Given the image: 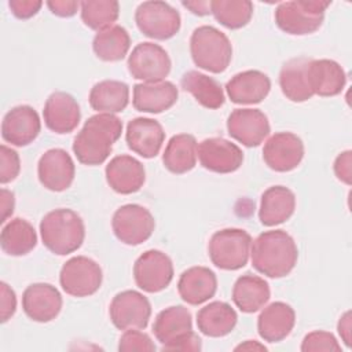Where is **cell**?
<instances>
[{"label":"cell","instance_id":"obj_1","mask_svg":"<svg viewBox=\"0 0 352 352\" xmlns=\"http://www.w3.org/2000/svg\"><path fill=\"white\" fill-rule=\"evenodd\" d=\"M122 132L121 120L111 113H98L89 117L73 142L77 160L89 166L103 164L120 139Z\"/></svg>","mask_w":352,"mask_h":352},{"label":"cell","instance_id":"obj_2","mask_svg":"<svg viewBox=\"0 0 352 352\" xmlns=\"http://www.w3.org/2000/svg\"><path fill=\"white\" fill-rule=\"evenodd\" d=\"M252 265L268 278H283L297 264L298 250L292 235L283 230L261 232L250 248Z\"/></svg>","mask_w":352,"mask_h":352},{"label":"cell","instance_id":"obj_3","mask_svg":"<svg viewBox=\"0 0 352 352\" xmlns=\"http://www.w3.org/2000/svg\"><path fill=\"white\" fill-rule=\"evenodd\" d=\"M40 235L44 246L58 256L76 252L84 242L85 226L80 214L72 209H55L40 221Z\"/></svg>","mask_w":352,"mask_h":352},{"label":"cell","instance_id":"obj_4","mask_svg":"<svg viewBox=\"0 0 352 352\" xmlns=\"http://www.w3.org/2000/svg\"><path fill=\"white\" fill-rule=\"evenodd\" d=\"M190 52L194 63L206 72L223 73L232 58L230 38L219 29L204 25L197 28L190 38Z\"/></svg>","mask_w":352,"mask_h":352},{"label":"cell","instance_id":"obj_5","mask_svg":"<svg viewBox=\"0 0 352 352\" xmlns=\"http://www.w3.org/2000/svg\"><path fill=\"white\" fill-rule=\"evenodd\" d=\"M330 4L331 1L320 0L285 1L275 8V22L287 34H311L322 26L324 12Z\"/></svg>","mask_w":352,"mask_h":352},{"label":"cell","instance_id":"obj_6","mask_svg":"<svg viewBox=\"0 0 352 352\" xmlns=\"http://www.w3.org/2000/svg\"><path fill=\"white\" fill-rule=\"evenodd\" d=\"M250 248L252 236L249 232L241 228H224L210 236L208 253L217 268L235 271L248 264Z\"/></svg>","mask_w":352,"mask_h":352},{"label":"cell","instance_id":"obj_7","mask_svg":"<svg viewBox=\"0 0 352 352\" xmlns=\"http://www.w3.org/2000/svg\"><path fill=\"white\" fill-rule=\"evenodd\" d=\"M138 29L154 40H168L173 37L182 25L179 11L165 1H143L135 12Z\"/></svg>","mask_w":352,"mask_h":352},{"label":"cell","instance_id":"obj_8","mask_svg":"<svg viewBox=\"0 0 352 352\" xmlns=\"http://www.w3.org/2000/svg\"><path fill=\"white\" fill-rule=\"evenodd\" d=\"M103 274L100 265L87 257L69 258L60 268L59 283L63 292L73 297H88L95 294L102 285Z\"/></svg>","mask_w":352,"mask_h":352},{"label":"cell","instance_id":"obj_9","mask_svg":"<svg viewBox=\"0 0 352 352\" xmlns=\"http://www.w3.org/2000/svg\"><path fill=\"white\" fill-rule=\"evenodd\" d=\"M155 227V220L148 209L138 204L120 206L111 219V228L118 241L136 246L146 242Z\"/></svg>","mask_w":352,"mask_h":352},{"label":"cell","instance_id":"obj_10","mask_svg":"<svg viewBox=\"0 0 352 352\" xmlns=\"http://www.w3.org/2000/svg\"><path fill=\"white\" fill-rule=\"evenodd\" d=\"M136 286L146 293H158L173 279V264L168 254L150 249L142 253L133 264Z\"/></svg>","mask_w":352,"mask_h":352},{"label":"cell","instance_id":"obj_11","mask_svg":"<svg viewBox=\"0 0 352 352\" xmlns=\"http://www.w3.org/2000/svg\"><path fill=\"white\" fill-rule=\"evenodd\" d=\"M170 58L158 44L139 43L128 56V70L133 78L144 82L164 81L170 72Z\"/></svg>","mask_w":352,"mask_h":352},{"label":"cell","instance_id":"obj_12","mask_svg":"<svg viewBox=\"0 0 352 352\" xmlns=\"http://www.w3.org/2000/svg\"><path fill=\"white\" fill-rule=\"evenodd\" d=\"M109 314L113 324L120 330L144 329L151 316V304L136 290H124L110 302Z\"/></svg>","mask_w":352,"mask_h":352},{"label":"cell","instance_id":"obj_13","mask_svg":"<svg viewBox=\"0 0 352 352\" xmlns=\"http://www.w3.org/2000/svg\"><path fill=\"white\" fill-rule=\"evenodd\" d=\"M264 162L275 172H290L304 158V143L292 132L274 133L263 147Z\"/></svg>","mask_w":352,"mask_h":352},{"label":"cell","instance_id":"obj_14","mask_svg":"<svg viewBox=\"0 0 352 352\" xmlns=\"http://www.w3.org/2000/svg\"><path fill=\"white\" fill-rule=\"evenodd\" d=\"M37 175L40 183L47 190L60 192L72 186L76 166L66 150L50 148L38 160Z\"/></svg>","mask_w":352,"mask_h":352},{"label":"cell","instance_id":"obj_15","mask_svg":"<svg viewBox=\"0 0 352 352\" xmlns=\"http://www.w3.org/2000/svg\"><path fill=\"white\" fill-rule=\"evenodd\" d=\"M228 135L246 147H257L270 135V121L258 109H235L227 120Z\"/></svg>","mask_w":352,"mask_h":352},{"label":"cell","instance_id":"obj_16","mask_svg":"<svg viewBox=\"0 0 352 352\" xmlns=\"http://www.w3.org/2000/svg\"><path fill=\"white\" fill-rule=\"evenodd\" d=\"M201 165L214 173H231L243 162L242 150L232 142L223 138H209L198 144Z\"/></svg>","mask_w":352,"mask_h":352},{"label":"cell","instance_id":"obj_17","mask_svg":"<svg viewBox=\"0 0 352 352\" xmlns=\"http://www.w3.org/2000/svg\"><path fill=\"white\" fill-rule=\"evenodd\" d=\"M41 121L37 111L28 104L12 107L3 118L1 136L16 147L30 144L40 133Z\"/></svg>","mask_w":352,"mask_h":352},{"label":"cell","instance_id":"obj_18","mask_svg":"<svg viewBox=\"0 0 352 352\" xmlns=\"http://www.w3.org/2000/svg\"><path fill=\"white\" fill-rule=\"evenodd\" d=\"M23 312L34 322L47 323L55 319L62 309V296L50 283H32L22 294Z\"/></svg>","mask_w":352,"mask_h":352},{"label":"cell","instance_id":"obj_19","mask_svg":"<svg viewBox=\"0 0 352 352\" xmlns=\"http://www.w3.org/2000/svg\"><path fill=\"white\" fill-rule=\"evenodd\" d=\"M125 140L128 147L143 158H154L165 140L162 125L147 117H138L128 122Z\"/></svg>","mask_w":352,"mask_h":352},{"label":"cell","instance_id":"obj_20","mask_svg":"<svg viewBox=\"0 0 352 352\" xmlns=\"http://www.w3.org/2000/svg\"><path fill=\"white\" fill-rule=\"evenodd\" d=\"M107 184L118 194H133L139 191L146 180L143 164L126 154L117 155L106 165Z\"/></svg>","mask_w":352,"mask_h":352},{"label":"cell","instance_id":"obj_21","mask_svg":"<svg viewBox=\"0 0 352 352\" xmlns=\"http://www.w3.org/2000/svg\"><path fill=\"white\" fill-rule=\"evenodd\" d=\"M43 117L47 128L55 133H69L80 124L81 113L77 100L66 92L51 94L44 104Z\"/></svg>","mask_w":352,"mask_h":352},{"label":"cell","instance_id":"obj_22","mask_svg":"<svg viewBox=\"0 0 352 352\" xmlns=\"http://www.w3.org/2000/svg\"><path fill=\"white\" fill-rule=\"evenodd\" d=\"M271 89L270 77L260 70H245L226 84V91L232 103L254 104L267 98Z\"/></svg>","mask_w":352,"mask_h":352},{"label":"cell","instance_id":"obj_23","mask_svg":"<svg viewBox=\"0 0 352 352\" xmlns=\"http://www.w3.org/2000/svg\"><path fill=\"white\" fill-rule=\"evenodd\" d=\"M179 91L170 81L140 82L133 87L132 104L138 111L158 114L177 102Z\"/></svg>","mask_w":352,"mask_h":352},{"label":"cell","instance_id":"obj_24","mask_svg":"<svg viewBox=\"0 0 352 352\" xmlns=\"http://www.w3.org/2000/svg\"><path fill=\"white\" fill-rule=\"evenodd\" d=\"M217 290L216 274L208 267L195 265L179 278L177 292L182 300L190 305H199L214 296Z\"/></svg>","mask_w":352,"mask_h":352},{"label":"cell","instance_id":"obj_25","mask_svg":"<svg viewBox=\"0 0 352 352\" xmlns=\"http://www.w3.org/2000/svg\"><path fill=\"white\" fill-rule=\"evenodd\" d=\"M294 324L296 312L283 301H275L267 305L257 319L258 336L267 342L285 340L292 333Z\"/></svg>","mask_w":352,"mask_h":352},{"label":"cell","instance_id":"obj_26","mask_svg":"<svg viewBox=\"0 0 352 352\" xmlns=\"http://www.w3.org/2000/svg\"><path fill=\"white\" fill-rule=\"evenodd\" d=\"M307 74L312 94L319 96H336L346 84L344 69L331 59H311Z\"/></svg>","mask_w":352,"mask_h":352},{"label":"cell","instance_id":"obj_27","mask_svg":"<svg viewBox=\"0 0 352 352\" xmlns=\"http://www.w3.org/2000/svg\"><path fill=\"white\" fill-rule=\"evenodd\" d=\"M296 209V195L285 186L267 188L260 201L258 219L263 226L272 227L289 220Z\"/></svg>","mask_w":352,"mask_h":352},{"label":"cell","instance_id":"obj_28","mask_svg":"<svg viewBox=\"0 0 352 352\" xmlns=\"http://www.w3.org/2000/svg\"><path fill=\"white\" fill-rule=\"evenodd\" d=\"M271 290L261 276L245 274L239 276L232 287V301L245 314L261 309L270 300Z\"/></svg>","mask_w":352,"mask_h":352},{"label":"cell","instance_id":"obj_29","mask_svg":"<svg viewBox=\"0 0 352 352\" xmlns=\"http://www.w3.org/2000/svg\"><path fill=\"white\" fill-rule=\"evenodd\" d=\"M238 320L235 309L224 301H213L197 314L198 330L208 337H224L230 334Z\"/></svg>","mask_w":352,"mask_h":352},{"label":"cell","instance_id":"obj_30","mask_svg":"<svg viewBox=\"0 0 352 352\" xmlns=\"http://www.w3.org/2000/svg\"><path fill=\"white\" fill-rule=\"evenodd\" d=\"M309 60L311 59L304 56L293 58L287 60L280 69L279 85L282 94L292 102L301 103L314 96L307 74Z\"/></svg>","mask_w":352,"mask_h":352},{"label":"cell","instance_id":"obj_31","mask_svg":"<svg viewBox=\"0 0 352 352\" xmlns=\"http://www.w3.org/2000/svg\"><path fill=\"white\" fill-rule=\"evenodd\" d=\"M198 158V143L190 133H179L170 138L162 154L165 168L176 175L190 172Z\"/></svg>","mask_w":352,"mask_h":352},{"label":"cell","instance_id":"obj_32","mask_svg":"<svg viewBox=\"0 0 352 352\" xmlns=\"http://www.w3.org/2000/svg\"><path fill=\"white\" fill-rule=\"evenodd\" d=\"M88 100L98 113H120L129 103V87L122 81L103 80L91 88Z\"/></svg>","mask_w":352,"mask_h":352},{"label":"cell","instance_id":"obj_33","mask_svg":"<svg viewBox=\"0 0 352 352\" xmlns=\"http://www.w3.org/2000/svg\"><path fill=\"white\" fill-rule=\"evenodd\" d=\"M192 330V318L183 305H172L162 309L153 323V333L162 345Z\"/></svg>","mask_w":352,"mask_h":352},{"label":"cell","instance_id":"obj_34","mask_svg":"<svg viewBox=\"0 0 352 352\" xmlns=\"http://www.w3.org/2000/svg\"><path fill=\"white\" fill-rule=\"evenodd\" d=\"M0 245L8 256H25L37 245L36 230L25 219H12L1 230Z\"/></svg>","mask_w":352,"mask_h":352},{"label":"cell","instance_id":"obj_35","mask_svg":"<svg viewBox=\"0 0 352 352\" xmlns=\"http://www.w3.org/2000/svg\"><path fill=\"white\" fill-rule=\"evenodd\" d=\"M182 88L190 92L195 100L206 109H219L224 104V91L221 85L212 77L197 72L190 70L182 77Z\"/></svg>","mask_w":352,"mask_h":352},{"label":"cell","instance_id":"obj_36","mask_svg":"<svg viewBox=\"0 0 352 352\" xmlns=\"http://www.w3.org/2000/svg\"><path fill=\"white\" fill-rule=\"evenodd\" d=\"M92 48L95 55L104 62L121 60L131 48L129 33L121 25H113L95 34Z\"/></svg>","mask_w":352,"mask_h":352},{"label":"cell","instance_id":"obj_37","mask_svg":"<svg viewBox=\"0 0 352 352\" xmlns=\"http://www.w3.org/2000/svg\"><path fill=\"white\" fill-rule=\"evenodd\" d=\"M210 14L227 29L246 26L253 15V3L249 0H213Z\"/></svg>","mask_w":352,"mask_h":352},{"label":"cell","instance_id":"obj_38","mask_svg":"<svg viewBox=\"0 0 352 352\" xmlns=\"http://www.w3.org/2000/svg\"><path fill=\"white\" fill-rule=\"evenodd\" d=\"M80 12L85 26L100 32L118 19L120 4L116 0H87L80 3Z\"/></svg>","mask_w":352,"mask_h":352},{"label":"cell","instance_id":"obj_39","mask_svg":"<svg viewBox=\"0 0 352 352\" xmlns=\"http://www.w3.org/2000/svg\"><path fill=\"white\" fill-rule=\"evenodd\" d=\"M118 351L121 352H153L155 351V345L148 334L140 331V329H128L124 330L122 336L120 337Z\"/></svg>","mask_w":352,"mask_h":352},{"label":"cell","instance_id":"obj_40","mask_svg":"<svg viewBox=\"0 0 352 352\" xmlns=\"http://www.w3.org/2000/svg\"><path fill=\"white\" fill-rule=\"evenodd\" d=\"M301 351L302 352H312V351H341V345L338 344L337 338L323 330H315L308 333L302 342H301Z\"/></svg>","mask_w":352,"mask_h":352},{"label":"cell","instance_id":"obj_41","mask_svg":"<svg viewBox=\"0 0 352 352\" xmlns=\"http://www.w3.org/2000/svg\"><path fill=\"white\" fill-rule=\"evenodd\" d=\"M21 170L19 155L11 147L0 146V183L7 184L16 179Z\"/></svg>","mask_w":352,"mask_h":352},{"label":"cell","instance_id":"obj_42","mask_svg":"<svg viewBox=\"0 0 352 352\" xmlns=\"http://www.w3.org/2000/svg\"><path fill=\"white\" fill-rule=\"evenodd\" d=\"M201 338L192 330L162 345V351H201Z\"/></svg>","mask_w":352,"mask_h":352},{"label":"cell","instance_id":"obj_43","mask_svg":"<svg viewBox=\"0 0 352 352\" xmlns=\"http://www.w3.org/2000/svg\"><path fill=\"white\" fill-rule=\"evenodd\" d=\"M43 6L38 0H10L8 7L11 12L19 19H29L34 16Z\"/></svg>","mask_w":352,"mask_h":352},{"label":"cell","instance_id":"obj_44","mask_svg":"<svg viewBox=\"0 0 352 352\" xmlns=\"http://www.w3.org/2000/svg\"><path fill=\"white\" fill-rule=\"evenodd\" d=\"M333 168L337 179L349 186L352 182V151L346 150L338 154Z\"/></svg>","mask_w":352,"mask_h":352},{"label":"cell","instance_id":"obj_45","mask_svg":"<svg viewBox=\"0 0 352 352\" xmlns=\"http://www.w3.org/2000/svg\"><path fill=\"white\" fill-rule=\"evenodd\" d=\"M1 297H0V308H1V322L6 323L16 311V296L15 292L6 283L1 282Z\"/></svg>","mask_w":352,"mask_h":352},{"label":"cell","instance_id":"obj_46","mask_svg":"<svg viewBox=\"0 0 352 352\" xmlns=\"http://www.w3.org/2000/svg\"><path fill=\"white\" fill-rule=\"evenodd\" d=\"M47 7L54 15L60 18H69L77 12V10L80 8V1L51 0V1H47Z\"/></svg>","mask_w":352,"mask_h":352},{"label":"cell","instance_id":"obj_47","mask_svg":"<svg viewBox=\"0 0 352 352\" xmlns=\"http://www.w3.org/2000/svg\"><path fill=\"white\" fill-rule=\"evenodd\" d=\"M0 208H1V223H6L7 219L14 212V206H15V198H14V192L7 190V188H1L0 191Z\"/></svg>","mask_w":352,"mask_h":352},{"label":"cell","instance_id":"obj_48","mask_svg":"<svg viewBox=\"0 0 352 352\" xmlns=\"http://www.w3.org/2000/svg\"><path fill=\"white\" fill-rule=\"evenodd\" d=\"M338 334L341 337V340L344 341V344L349 348L351 346V341H352V331H351V312L346 311L338 320Z\"/></svg>","mask_w":352,"mask_h":352},{"label":"cell","instance_id":"obj_49","mask_svg":"<svg viewBox=\"0 0 352 352\" xmlns=\"http://www.w3.org/2000/svg\"><path fill=\"white\" fill-rule=\"evenodd\" d=\"M182 4L195 15L204 16L210 14V1H183Z\"/></svg>","mask_w":352,"mask_h":352},{"label":"cell","instance_id":"obj_50","mask_svg":"<svg viewBox=\"0 0 352 352\" xmlns=\"http://www.w3.org/2000/svg\"><path fill=\"white\" fill-rule=\"evenodd\" d=\"M235 351H267V348L261 344H258L257 341H245L243 344H239L238 346H235Z\"/></svg>","mask_w":352,"mask_h":352}]
</instances>
